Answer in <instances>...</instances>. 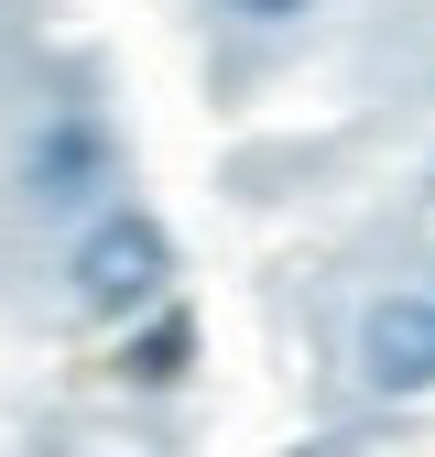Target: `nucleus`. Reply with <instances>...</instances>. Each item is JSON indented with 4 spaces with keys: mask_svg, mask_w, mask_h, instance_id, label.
I'll list each match as a JSON object with an SVG mask.
<instances>
[{
    "mask_svg": "<svg viewBox=\"0 0 435 457\" xmlns=\"http://www.w3.org/2000/svg\"><path fill=\"white\" fill-rule=\"evenodd\" d=\"M66 283H77V305H87V316H152V305H163V283H175V240H163L142 207H109L87 240H77Z\"/></svg>",
    "mask_w": 435,
    "mask_h": 457,
    "instance_id": "f257e3e1",
    "label": "nucleus"
},
{
    "mask_svg": "<svg viewBox=\"0 0 435 457\" xmlns=\"http://www.w3.org/2000/svg\"><path fill=\"white\" fill-rule=\"evenodd\" d=\"M359 370L381 392H435V295H381L359 316Z\"/></svg>",
    "mask_w": 435,
    "mask_h": 457,
    "instance_id": "f03ea898",
    "label": "nucleus"
},
{
    "mask_svg": "<svg viewBox=\"0 0 435 457\" xmlns=\"http://www.w3.org/2000/svg\"><path fill=\"white\" fill-rule=\"evenodd\" d=\"M185 349H196V337H185V316H152L142 337H131V381H185Z\"/></svg>",
    "mask_w": 435,
    "mask_h": 457,
    "instance_id": "7ed1b4c3",
    "label": "nucleus"
},
{
    "mask_svg": "<svg viewBox=\"0 0 435 457\" xmlns=\"http://www.w3.org/2000/svg\"><path fill=\"white\" fill-rule=\"evenodd\" d=\"M87 153H98L87 131H54V142L33 153V186H77V175H87Z\"/></svg>",
    "mask_w": 435,
    "mask_h": 457,
    "instance_id": "20e7f679",
    "label": "nucleus"
},
{
    "mask_svg": "<svg viewBox=\"0 0 435 457\" xmlns=\"http://www.w3.org/2000/svg\"><path fill=\"white\" fill-rule=\"evenodd\" d=\"M229 12H250V22H283V12H305V0H229Z\"/></svg>",
    "mask_w": 435,
    "mask_h": 457,
    "instance_id": "39448f33",
    "label": "nucleus"
}]
</instances>
